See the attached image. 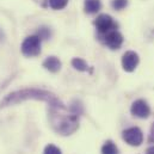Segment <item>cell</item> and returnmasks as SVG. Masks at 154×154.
<instances>
[{
    "instance_id": "7c38bea8",
    "label": "cell",
    "mask_w": 154,
    "mask_h": 154,
    "mask_svg": "<svg viewBox=\"0 0 154 154\" xmlns=\"http://www.w3.org/2000/svg\"><path fill=\"white\" fill-rule=\"evenodd\" d=\"M102 154H118V148L112 141H106L102 147Z\"/></svg>"
},
{
    "instance_id": "3957f363",
    "label": "cell",
    "mask_w": 154,
    "mask_h": 154,
    "mask_svg": "<svg viewBox=\"0 0 154 154\" xmlns=\"http://www.w3.org/2000/svg\"><path fill=\"white\" fill-rule=\"evenodd\" d=\"M22 54L26 57H34L37 56L41 53V38L38 35L29 36L23 41L20 47Z\"/></svg>"
},
{
    "instance_id": "8fae6325",
    "label": "cell",
    "mask_w": 154,
    "mask_h": 154,
    "mask_svg": "<svg viewBox=\"0 0 154 154\" xmlns=\"http://www.w3.org/2000/svg\"><path fill=\"white\" fill-rule=\"evenodd\" d=\"M72 66H73L75 69L80 71V72H87V71H88V65H87V62H86L85 60L80 59V57H74V59L72 60Z\"/></svg>"
},
{
    "instance_id": "d6986e66",
    "label": "cell",
    "mask_w": 154,
    "mask_h": 154,
    "mask_svg": "<svg viewBox=\"0 0 154 154\" xmlns=\"http://www.w3.org/2000/svg\"><path fill=\"white\" fill-rule=\"evenodd\" d=\"M146 154H154V146L149 147V148L146 151Z\"/></svg>"
},
{
    "instance_id": "277c9868",
    "label": "cell",
    "mask_w": 154,
    "mask_h": 154,
    "mask_svg": "<svg viewBox=\"0 0 154 154\" xmlns=\"http://www.w3.org/2000/svg\"><path fill=\"white\" fill-rule=\"evenodd\" d=\"M122 136H123V140L130 146L137 147L143 142V134H142L141 129L137 127H131V128L123 130Z\"/></svg>"
},
{
    "instance_id": "ba28073f",
    "label": "cell",
    "mask_w": 154,
    "mask_h": 154,
    "mask_svg": "<svg viewBox=\"0 0 154 154\" xmlns=\"http://www.w3.org/2000/svg\"><path fill=\"white\" fill-rule=\"evenodd\" d=\"M104 43L112 50L119 49L122 43H123V36L117 31V30H111L108 34H105L104 37Z\"/></svg>"
},
{
    "instance_id": "5b68a950",
    "label": "cell",
    "mask_w": 154,
    "mask_h": 154,
    "mask_svg": "<svg viewBox=\"0 0 154 154\" xmlns=\"http://www.w3.org/2000/svg\"><path fill=\"white\" fill-rule=\"evenodd\" d=\"M94 25L97 28V30L100 32V34H108L109 31L114 30L117 24L114 22L112 17L109 16V14H99L94 22Z\"/></svg>"
},
{
    "instance_id": "7a4b0ae2",
    "label": "cell",
    "mask_w": 154,
    "mask_h": 154,
    "mask_svg": "<svg viewBox=\"0 0 154 154\" xmlns=\"http://www.w3.org/2000/svg\"><path fill=\"white\" fill-rule=\"evenodd\" d=\"M29 99L47 102L49 104V106H59V105L63 104L51 92H48V91H44V90H37V88H26V90L16 91V92H12V93L7 94L2 99V102L0 103V108L14 105V104H18L20 102L29 100Z\"/></svg>"
},
{
    "instance_id": "9c48e42d",
    "label": "cell",
    "mask_w": 154,
    "mask_h": 154,
    "mask_svg": "<svg viewBox=\"0 0 154 154\" xmlns=\"http://www.w3.org/2000/svg\"><path fill=\"white\" fill-rule=\"evenodd\" d=\"M43 67L51 73H57L61 69V61L56 56H49L43 61Z\"/></svg>"
},
{
    "instance_id": "52a82bcc",
    "label": "cell",
    "mask_w": 154,
    "mask_h": 154,
    "mask_svg": "<svg viewBox=\"0 0 154 154\" xmlns=\"http://www.w3.org/2000/svg\"><path fill=\"white\" fill-rule=\"evenodd\" d=\"M139 65V55L133 51H125L122 56V67L125 72H133Z\"/></svg>"
},
{
    "instance_id": "4fadbf2b",
    "label": "cell",
    "mask_w": 154,
    "mask_h": 154,
    "mask_svg": "<svg viewBox=\"0 0 154 154\" xmlns=\"http://www.w3.org/2000/svg\"><path fill=\"white\" fill-rule=\"evenodd\" d=\"M69 0H49V6L53 10H62L67 6Z\"/></svg>"
},
{
    "instance_id": "2e32d148",
    "label": "cell",
    "mask_w": 154,
    "mask_h": 154,
    "mask_svg": "<svg viewBox=\"0 0 154 154\" xmlns=\"http://www.w3.org/2000/svg\"><path fill=\"white\" fill-rule=\"evenodd\" d=\"M38 36H39V38H48V36H49L48 29H47V28H42V29L39 30Z\"/></svg>"
},
{
    "instance_id": "8992f818",
    "label": "cell",
    "mask_w": 154,
    "mask_h": 154,
    "mask_svg": "<svg viewBox=\"0 0 154 154\" xmlns=\"http://www.w3.org/2000/svg\"><path fill=\"white\" fill-rule=\"evenodd\" d=\"M130 111H131V115L135 116V117H139V118H147L151 115V108L147 104V102L143 100V99L135 100L131 104Z\"/></svg>"
},
{
    "instance_id": "6da1fadb",
    "label": "cell",
    "mask_w": 154,
    "mask_h": 154,
    "mask_svg": "<svg viewBox=\"0 0 154 154\" xmlns=\"http://www.w3.org/2000/svg\"><path fill=\"white\" fill-rule=\"evenodd\" d=\"M79 114L72 108L68 111L65 104L49 106V122L51 128L60 135H71L79 128Z\"/></svg>"
},
{
    "instance_id": "30bf717a",
    "label": "cell",
    "mask_w": 154,
    "mask_h": 154,
    "mask_svg": "<svg viewBox=\"0 0 154 154\" xmlns=\"http://www.w3.org/2000/svg\"><path fill=\"white\" fill-rule=\"evenodd\" d=\"M100 7H102L100 0H85L84 8L86 13H90V14L97 13L100 10Z\"/></svg>"
},
{
    "instance_id": "5bb4252c",
    "label": "cell",
    "mask_w": 154,
    "mask_h": 154,
    "mask_svg": "<svg viewBox=\"0 0 154 154\" xmlns=\"http://www.w3.org/2000/svg\"><path fill=\"white\" fill-rule=\"evenodd\" d=\"M111 5H112V7H114L115 10L121 11V10H123V8L127 7V5H128V0H112Z\"/></svg>"
},
{
    "instance_id": "9a60e30c",
    "label": "cell",
    "mask_w": 154,
    "mask_h": 154,
    "mask_svg": "<svg viewBox=\"0 0 154 154\" xmlns=\"http://www.w3.org/2000/svg\"><path fill=\"white\" fill-rule=\"evenodd\" d=\"M43 154H62L61 153V149L54 145H48L45 148H44V152Z\"/></svg>"
},
{
    "instance_id": "e0dca14e",
    "label": "cell",
    "mask_w": 154,
    "mask_h": 154,
    "mask_svg": "<svg viewBox=\"0 0 154 154\" xmlns=\"http://www.w3.org/2000/svg\"><path fill=\"white\" fill-rule=\"evenodd\" d=\"M148 142L149 143H154V123L151 128V133H149V137H148Z\"/></svg>"
},
{
    "instance_id": "ac0fdd59",
    "label": "cell",
    "mask_w": 154,
    "mask_h": 154,
    "mask_svg": "<svg viewBox=\"0 0 154 154\" xmlns=\"http://www.w3.org/2000/svg\"><path fill=\"white\" fill-rule=\"evenodd\" d=\"M37 2H39L42 6H47V2H48V5H49V0H36Z\"/></svg>"
}]
</instances>
